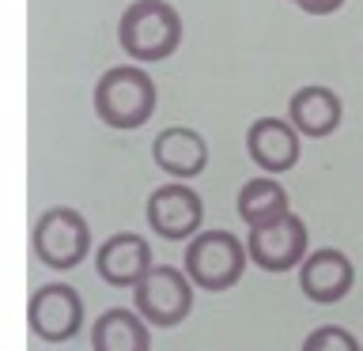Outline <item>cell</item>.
Instances as JSON below:
<instances>
[{"label":"cell","instance_id":"4fadbf2b","mask_svg":"<svg viewBox=\"0 0 363 351\" xmlns=\"http://www.w3.org/2000/svg\"><path fill=\"white\" fill-rule=\"evenodd\" d=\"M288 117H291V125H295L303 136L318 140V136H329V132L340 125V117H345V106H340V95H337L333 87L306 84V87H299V91L291 95Z\"/></svg>","mask_w":363,"mask_h":351},{"label":"cell","instance_id":"9a60e30c","mask_svg":"<svg viewBox=\"0 0 363 351\" xmlns=\"http://www.w3.org/2000/svg\"><path fill=\"white\" fill-rule=\"evenodd\" d=\"M288 189L277 181V174H257L238 189V215L246 226H261L272 223L280 215H288Z\"/></svg>","mask_w":363,"mask_h":351},{"label":"cell","instance_id":"277c9868","mask_svg":"<svg viewBox=\"0 0 363 351\" xmlns=\"http://www.w3.org/2000/svg\"><path fill=\"white\" fill-rule=\"evenodd\" d=\"M30 246H34V257L42 260L45 268H76L79 260L91 253V231H87V219L79 215L76 208H50L38 215L30 231Z\"/></svg>","mask_w":363,"mask_h":351},{"label":"cell","instance_id":"52a82bcc","mask_svg":"<svg viewBox=\"0 0 363 351\" xmlns=\"http://www.w3.org/2000/svg\"><path fill=\"white\" fill-rule=\"evenodd\" d=\"M30 328L45 344H65L84 328V299L68 283H45L30 294Z\"/></svg>","mask_w":363,"mask_h":351},{"label":"cell","instance_id":"ba28073f","mask_svg":"<svg viewBox=\"0 0 363 351\" xmlns=\"http://www.w3.org/2000/svg\"><path fill=\"white\" fill-rule=\"evenodd\" d=\"M147 223L159 238L167 242H182V238H193L204 223V204L182 178L167 181V185L152 189L147 197Z\"/></svg>","mask_w":363,"mask_h":351},{"label":"cell","instance_id":"8fae6325","mask_svg":"<svg viewBox=\"0 0 363 351\" xmlns=\"http://www.w3.org/2000/svg\"><path fill=\"white\" fill-rule=\"evenodd\" d=\"M352 283H356V268L340 249H314L299 265V287L318 306L340 302L352 291Z\"/></svg>","mask_w":363,"mask_h":351},{"label":"cell","instance_id":"7c38bea8","mask_svg":"<svg viewBox=\"0 0 363 351\" xmlns=\"http://www.w3.org/2000/svg\"><path fill=\"white\" fill-rule=\"evenodd\" d=\"M152 159H155V166L163 170V174L189 181L208 166V144H204V136L197 129H182V125H174V129H163L155 136Z\"/></svg>","mask_w":363,"mask_h":351},{"label":"cell","instance_id":"5bb4252c","mask_svg":"<svg viewBox=\"0 0 363 351\" xmlns=\"http://www.w3.org/2000/svg\"><path fill=\"white\" fill-rule=\"evenodd\" d=\"M91 344L95 351H147L152 347V333L140 310H121L113 306L91 325Z\"/></svg>","mask_w":363,"mask_h":351},{"label":"cell","instance_id":"2e32d148","mask_svg":"<svg viewBox=\"0 0 363 351\" xmlns=\"http://www.w3.org/2000/svg\"><path fill=\"white\" fill-rule=\"evenodd\" d=\"M303 347H306V351H329V347H337V351H356L359 340L352 336V333H345V328L322 325V328H314V333L303 340Z\"/></svg>","mask_w":363,"mask_h":351},{"label":"cell","instance_id":"3957f363","mask_svg":"<svg viewBox=\"0 0 363 351\" xmlns=\"http://www.w3.org/2000/svg\"><path fill=\"white\" fill-rule=\"evenodd\" d=\"M250 249L231 231H197L186 246L182 268L201 291H227L242 280Z\"/></svg>","mask_w":363,"mask_h":351},{"label":"cell","instance_id":"9c48e42d","mask_svg":"<svg viewBox=\"0 0 363 351\" xmlns=\"http://www.w3.org/2000/svg\"><path fill=\"white\" fill-rule=\"evenodd\" d=\"M299 129L291 125V117H257L246 129V155L254 159L257 170L265 174H284L299 163L303 144Z\"/></svg>","mask_w":363,"mask_h":351},{"label":"cell","instance_id":"7a4b0ae2","mask_svg":"<svg viewBox=\"0 0 363 351\" xmlns=\"http://www.w3.org/2000/svg\"><path fill=\"white\" fill-rule=\"evenodd\" d=\"M121 50L140 64L167 61L182 45V19L167 0H133L118 23Z\"/></svg>","mask_w":363,"mask_h":351},{"label":"cell","instance_id":"6da1fadb","mask_svg":"<svg viewBox=\"0 0 363 351\" xmlns=\"http://www.w3.org/2000/svg\"><path fill=\"white\" fill-rule=\"evenodd\" d=\"M155 102H159L155 79L140 64H118L110 72H102V79L95 84L99 121L118 132H133L147 125V117L155 113Z\"/></svg>","mask_w":363,"mask_h":351},{"label":"cell","instance_id":"5b68a950","mask_svg":"<svg viewBox=\"0 0 363 351\" xmlns=\"http://www.w3.org/2000/svg\"><path fill=\"white\" fill-rule=\"evenodd\" d=\"M193 287L197 283L189 280L186 268H174V265H152V272L133 287V302L136 310L144 313V321L152 325H178L186 321L189 310H193Z\"/></svg>","mask_w":363,"mask_h":351},{"label":"cell","instance_id":"e0dca14e","mask_svg":"<svg viewBox=\"0 0 363 351\" xmlns=\"http://www.w3.org/2000/svg\"><path fill=\"white\" fill-rule=\"evenodd\" d=\"M295 8H303L306 16H333V11L345 4V0H291Z\"/></svg>","mask_w":363,"mask_h":351},{"label":"cell","instance_id":"8992f818","mask_svg":"<svg viewBox=\"0 0 363 351\" xmlns=\"http://www.w3.org/2000/svg\"><path fill=\"white\" fill-rule=\"evenodd\" d=\"M306 246H311L306 223L291 212L280 215V219H272V223L250 226V234H246L250 260L265 272H291L295 265H303Z\"/></svg>","mask_w":363,"mask_h":351},{"label":"cell","instance_id":"30bf717a","mask_svg":"<svg viewBox=\"0 0 363 351\" xmlns=\"http://www.w3.org/2000/svg\"><path fill=\"white\" fill-rule=\"evenodd\" d=\"M95 272L110 287H136L152 272V246L144 234L121 231L95 249Z\"/></svg>","mask_w":363,"mask_h":351}]
</instances>
